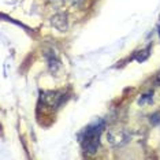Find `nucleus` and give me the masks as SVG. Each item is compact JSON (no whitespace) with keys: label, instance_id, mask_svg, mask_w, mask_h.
<instances>
[{"label":"nucleus","instance_id":"nucleus-1","mask_svg":"<svg viewBox=\"0 0 160 160\" xmlns=\"http://www.w3.org/2000/svg\"><path fill=\"white\" fill-rule=\"evenodd\" d=\"M103 126H104V123L100 122L99 125L89 126L85 130V136L82 138V148L86 153H89V155L96 153L97 148L100 145V133L103 130Z\"/></svg>","mask_w":160,"mask_h":160},{"label":"nucleus","instance_id":"nucleus-2","mask_svg":"<svg viewBox=\"0 0 160 160\" xmlns=\"http://www.w3.org/2000/svg\"><path fill=\"white\" fill-rule=\"evenodd\" d=\"M107 138L110 141V144L115 145V147H121V145L126 144L129 141V136L125 130L122 129H111L107 134Z\"/></svg>","mask_w":160,"mask_h":160},{"label":"nucleus","instance_id":"nucleus-3","mask_svg":"<svg viewBox=\"0 0 160 160\" xmlns=\"http://www.w3.org/2000/svg\"><path fill=\"white\" fill-rule=\"evenodd\" d=\"M41 99L47 105H49V107H58L62 101V94L58 92H47V93H44V96H42Z\"/></svg>","mask_w":160,"mask_h":160},{"label":"nucleus","instance_id":"nucleus-4","mask_svg":"<svg viewBox=\"0 0 160 160\" xmlns=\"http://www.w3.org/2000/svg\"><path fill=\"white\" fill-rule=\"evenodd\" d=\"M52 25L55 26L59 32H64L67 29V21H66V15L64 14H58L52 18Z\"/></svg>","mask_w":160,"mask_h":160},{"label":"nucleus","instance_id":"nucleus-5","mask_svg":"<svg viewBox=\"0 0 160 160\" xmlns=\"http://www.w3.org/2000/svg\"><path fill=\"white\" fill-rule=\"evenodd\" d=\"M149 51H151V47H148L147 49H144V51H140V52L136 55V59L138 62H144V60H147L148 59V56H149Z\"/></svg>","mask_w":160,"mask_h":160},{"label":"nucleus","instance_id":"nucleus-6","mask_svg":"<svg viewBox=\"0 0 160 160\" xmlns=\"http://www.w3.org/2000/svg\"><path fill=\"white\" fill-rule=\"evenodd\" d=\"M152 99H153V93L149 92L147 94H144V96L140 99V104H145L147 101H152Z\"/></svg>","mask_w":160,"mask_h":160},{"label":"nucleus","instance_id":"nucleus-7","mask_svg":"<svg viewBox=\"0 0 160 160\" xmlns=\"http://www.w3.org/2000/svg\"><path fill=\"white\" fill-rule=\"evenodd\" d=\"M151 122L153 123V125H159L160 123V112H156L151 116Z\"/></svg>","mask_w":160,"mask_h":160},{"label":"nucleus","instance_id":"nucleus-8","mask_svg":"<svg viewBox=\"0 0 160 160\" xmlns=\"http://www.w3.org/2000/svg\"><path fill=\"white\" fill-rule=\"evenodd\" d=\"M156 81H158V82L160 83V72H159V74H158V78H156Z\"/></svg>","mask_w":160,"mask_h":160}]
</instances>
